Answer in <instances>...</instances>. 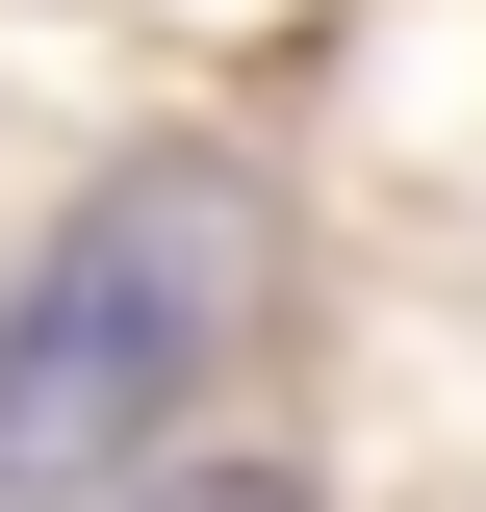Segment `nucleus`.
I'll return each instance as SVG.
<instances>
[{
	"label": "nucleus",
	"instance_id": "f03ea898",
	"mask_svg": "<svg viewBox=\"0 0 486 512\" xmlns=\"http://www.w3.org/2000/svg\"><path fill=\"white\" fill-rule=\"evenodd\" d=\"M128 512H307V487H256V461H231V487H128Z\"/></svg>",
	"mask_w": 486,
	"mask_h": 512
},
{
	"label": "nucleus",
	"instance_id": "f257e3e1",
	"mask_svg": "<svg viewBox=\"0 0 486 512\" xmlns=\"http://www.w3.org/2000/svg\"><path fill=\"white\" fill-rule=\"evenodd\" d=\"M256 282H282V205H256L231 154H128V180L26 256V308H0V512L128 487L154 410L256 333Z\"/></svg>",
	"mask_w": 486,
	"mask_h": 512
}]
</instances>
